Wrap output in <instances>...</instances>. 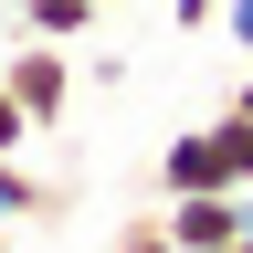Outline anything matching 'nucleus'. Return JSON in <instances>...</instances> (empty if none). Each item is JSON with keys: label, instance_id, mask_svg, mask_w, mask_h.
<instances>
[{"label": "nucleus", "instance_id": "nucleus-1", "mask_svg": "<svg viewBox=\"0 0 253 253\" xmlns=\"http://www.w3.org/2000/svg\"><path fill=\"white\" fill-rule=\"evenodd\" d=\"M158 190H253V126L221 106L211 126H190V137H169V158H158Z\"/></svg>", "mask_w": 253, "mask_h": 253}, {"label": "nucleus", "instance_id": "nucleus-2", "mask_svg": "<svg viewBox=\"0 0 253 253\" xmlns=\"http://www.w3.org/2000/svg\"><path fill=\"white\" fill-rule=\"evenodd\" d=\"M0 63H11L21 116H32V126H63V106H74V63H63V42H42V32H32V42L0 53Z\"/></svg>", "mask_w": 253, "mask_h": 253}, {"label": "nucleus", "instance_id": "nucleus-3", "mask_svg": "<svg viewBox=\"0 0 253 253\" xmlns=\"http://www.w3.org/2000/svg\"><path fill=\"white\" fill-rule=\"evenodd\" d=\"M11 11H21V32H42V42H74L106 0H11Z\"/></svg>", "mask_w": 253, "mask_h": 253}, {"label": "nucleus", "instance_id": "nucleus-4", "mask_svg": "<svg viewBox=\"0 0 253 253\" xmlns=\"http://www.w3.org/2000/svg\"><path fill=\"white\" fill-rule=\"evenodd\" d=\"M53 211V190L32 179V169H11V158H0V232H11V221H42Z\"/></svg>", "mask_w": 253, "mask_h": 253}, {"label": "nucleus", "instance_id": "nucleus-5", "mask_svg": "<svg viewBox=\"0 0 253 253\" xmlns=\"http://www.w3.org/2000/svg\"><path fill=\"white\" fill-rule=\"evenodd\" d=\"M21 137H42V126H32V116H21V95H11V63H0V158H11Z\"/></svg>", "mask_w": 253, "mask_h": 253}, {"label": "nucleus", "instance_id": "nucleus-6", "mask_svg": "<svg viewBox=\"0 0 253 253\" xmlns=\"http://www.w3.org/2000/svg\"><path fill=\"white\" fill-rule=\"evenodd\" d=\"M169 21H179V32H201V21H221V0H169Z\"/></svg>", "mask_w": 253, "mask_h": 253}, {"label": "nucleus", "instance_id": "nucleus-7", "mask_svg": "<svg viewBox=\"0 0 253 253\" xmlns=\"http://www.w3.org/2000/svg\"><path fill=\"white\" fill-rule=\"evenodd\" d=\"M232 42H243V53H253V0H232Z\"/></svg>", "mask_w": 253, "mask_h": 253}, {"label": "nucleus", "instance_id": "nucleus-8", "mask_svg": "<svg viewBox=\"0 0 253 253\" xmlns=\"http://www.w3.org/2000/svg\"><path fill=\"white\" fill-rule=\"evenodd\" d=\"M232 116H243V126H253V74H243V84H232Z\"/></svg>", "mask_w": 253, "mask_h": 253}, {"label": "nucleus", "instance_id": "nucleus-9", "mask_svg": "<svg viewBox=\"0 0 253 253\" xmlns=\"http://www.w3.org/2000/svg\"><path fill=\"white\" fill-rule=\"evenodd\" d=\"M0 253H11V232H0Z\"/></svg>", "mask_w": 253, "mask_h": 253}, {"label": "nucleus", "instance_id": "nucleus-10", "mask_svg": "<svg viewBox=\"0 0 253 253\" xmlns=\"http://www.w3.org/2000/svg\"><path fill=\"white\" fill-rule=\"evenodd\" d=\"M243 253H253V232H243Z\"/></svg>", "mask_w": 253, "mask_h": 253}]
</instances>
